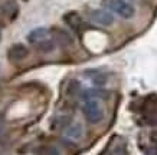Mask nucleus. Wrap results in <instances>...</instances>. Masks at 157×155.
Segmentation results:
<instances>
[{"instance_id":"1","label":"nucleus","mask_w":157,"mask_h":155,"mask_svg":"<svg viewBox=\"0 0 157 155\" xmlns=\"http://www.w3.org/2000/svg\"><path fill=\"white\" fill-rule=\"evenodd\" d=\"M107 9L114 12L123 19H133L136 16V9L127 0H105Z\"/></svg>"},{"instance_id":"2","label":"nucleus","mask_w":157,"mask_h":155,"mask_svg":"<svg viewBox=\"0 0 157 155\" xmlns=\"http://www.w3.org/2000/svg\"><path fill=\"white\" fill-rule=\"evenodd\" d=\"M82 111H84V115H85V119L90 124H98L104 119V112L101 109L100 103L97 99H88L84 102V106H82Z\"/></svg>"},{"instance_id":"3","label":"nucleus","mask_w":157,"mask_h":155,"mask_svg":"<svg viewBox=\"0 0 157 155\" xmlns=\"http://www.w3.org/2000/svg\"><path fill=\"white\" fill-rule=\"evenodd\" d=\"M88 17H90L91 22L94 23L100 24V26H113L115 22L114 19V14L111 13L109 10H105V9H94L91 10L88 13Z\"/></svg>"},{"instance_id":"4","label":"nucleus","mask_w":157,"mask_h":155,"mask_svg":"<svg viewBox=\"0 0 157 155\" xmlns=\"http://www.w3.org/2000/svg\"><path fill=\"white\" fill-rule=\"evenodd\" d=\"M29 55V49L25 46L23 43H16L13 46L9 47V50H7V57H9L10 62H14V63H17V62H22L25 61Z\"/></svg>"},{"instance_id":"5","label":"nucleus","mask_w":157,"mask_h":155,"mask_svg":"<svg viewBox=\"0 0 157 155\" xmlns=\"http://www.w3.org/2000/svg\"><path fill=\"white\" fill-rule=\"evenodd\" d=\"M52 36H53V42L55 45L59 43L61 46L67 47V46H71L74 43V38L71 36V33L63 30V29H59V28H55L52 30Z\"/></svg>"},{"instance_id":"6","label":"nucleus","mask_w":157,"mask_h":155,"mask_svg":"<svg viewBox=\"0 0 157 155\" xmlns=\"http://www.w3.org/2000/svg\"><path fill=\"white\" fill-rule=\"evenodd\" d=\"M63 22L69 26V28L74 30V32H79L84 26V20L79 16V13L76 12H68L65 16H63Z\"/></svg>"},{"instance_id":"7","label":"nucleus","mask_w":157,"mask_h":155,"mask_svg":"<svg viewBox=\"0 0 157 155\" xmlns=\"http://www.w3.org/2000/svg\"><path fill=\"white\" fill-rule=\"evenodd\" d=\"M0 12H2V14L6 16L7 19L13 20L14 17L17 16V13H19V6H17V3L13 2V0H7V2H5L3 5L0 6Z\"/></svg>"},{"instance_id":"8","label":"nucleus","mask_w":157,"mask_h":155,"mask_svg":"<svg viewBox=\"0 0 157 155\" xmlns=\"http://www.w3.org/2000/svg\"><path fill=\"white\" fill-rule=\"evenodd\" d=\"M82 134H84V129L79 122H72L65 128V136L69 139H74V141H78L82 136Z\"/></svg>"},{"instance_id":"9","label":"nucleus","mask_w":157,"mask_h":155,"mask_svg":"<svg viewBox=\"0 0 157 155\" xmlns=\"http://www.w3.org/2000/svg\"><path fill=\"white\" fill-rule=\"evenodd\" d=\"M48 33H49V30L46 28H36V29H33V30H30L29 32V35H28V42H30V43H36V42H39V40H43V39L48 36Z\"/></svg>"},{"instance_id":"10","label":"nucleus","mask_w":157,"mask_h":155,"mask_svg":"<svg viewBox=\"0 0 157 155\" xmlns=\"http://www.w3.org/2000/svg\"><path fill=\"white\" fill-rule=\"evenodd\" d=\"M90 73H94V75L91 76V82H92V85H95V86H98V88H101V86H104L105 83H107V76L104 75V73H101L98 69H95V71H86L85 75H90Z\"/></svg>"},{"instance_id":"11","label":"nucleus","mask_w":157,"mask_h":155,"mask_svg":"<svg viewBox=\"0 0 157 155\" xmlns=\"http://www.w3.org/2000/svg\"><path fill=\"white\" fill-rule=\"evenodd\" d=\"M35 46L39 52H43V53H49L55 49V42L53 40H48V39H43V40H39V42L35 43Z\"/></svg>"},{"instance_id":"12","label":"nucleus","mask_w":157,"mask_h":155,"mask_svg":"<svg viewBox=\"0 0 157 155\" xmlns=\"http://www.w3.org/2000/svg\"><path fill=\"white\" fill-rule=\"evenodd\" d=\"M69 124H72L71 116L63 115V116H58L56 119H53L52 128H53V129H63V128H67Z\"/></svg>"},{"instance_id":"13","label":"nucleus","mask_w":157,"mask_h":155,"mask_svg":"<svg viewBox=\"0 0 157 155\" xmlns=\"http://www.w3.org/2000/svg\"><path fill=\"white\" fill-rule=\"evenodd\" d=\"M68 95H71V96H78V95H81L82 92V88H81V83L78 82V80L72 79L69 83H68Z\"/></svg>"},{"instance_id":"14","label":"nucleus","mask_w":157,"mask_h":155,"mask_svg":"<svg viewBox=\"0 0 157 155\" xmlns=\"http://www.w3.org/2000/svg\"><path fill=\"white\" fill-rule=\"evenodd\" d=\"M38 155H61V151L58 149L56 146H52V145H45V146H40L38 151H36Z\"/></svg>"},{"instance_id":"15","label":"nucleus","mask_w":157,"mask_h":155,"mask_svg":"<svg viewBox=\"0 0 157 155\" xmlns=\"http://www.w3.org/2000/svg\"><path fill=\"white\" fill-rule=\"evenodd\" d=\"M113 155H128L125 145H124V144H120V145H117L114 149H113Z\"/></svg>"},{"instance_id":"16","label":"nucleus","mask_w":157,"mask_h":155,"mask_svg":"<svg viewBox=\"0 0 157 155\" xmlns=\"http://www.w3.org/2000/svg\"><path fill=\"white\" fill-rule=\"evenodd\" d=\"M151 141L157 144V132H153V134H151Z\"/></svg>"},{"instance_id":"17","label":"nucleus","mask_w":157,"mask_h":155,"mask_svg":"<svg viewBox=\"0 0 157 155\" xmlns=\"http://www.w3.org/2000/svg\"><path fill=\"white\" fill-rule=\"evenodd\" d=\"M2 122H3V119H2V115H0V128H2Z\"/></svg>"},{"instance_id":"18","label":"nucleus","mask_w":157,"mask_h":155,"mask_svg":"<svg viewBox=\"0 0 157 155\" xmlns=\"http://www.w3.org/2000/svg\"><path fill=\"white\" fill-rule=\"evenodd\" d=\"M0 39H2V32H0Z\"/></svg>"}]
</instances>
